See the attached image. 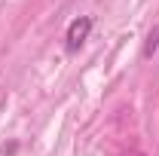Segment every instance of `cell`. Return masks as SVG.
<instances>
[{"label": "cell", "mask_w": 159, "mask_h": 156, "mask_svg": "<svg viewBox=\"0 0 159 156\" xmlns=\"http://www.w3.org/2000/svg\"><path fill=\"white\" fill-rule=\"evenodd\" d=\"M89 31H92V19H89V16H80V19H74L70 25H67V34H64V49L74 55L80 46L89 40Z\"/></svg>", "instance_id": "6da1fadb"}, {"label": "cell", "mask_w": 159, "mask_h": 156, "mask_svg": "<svg viewBox=\"0 0 159 156\" xmlns=\"http://www.w3.org/2000/svg\"><path fill=\"white\" fill-rule=\"evenodd\" d=\"M156 46H159V28H153V31L147 34V43H144V58H153Z\"/></svg>", "instance_id": "7a4b0ae2"}]
</instances>
